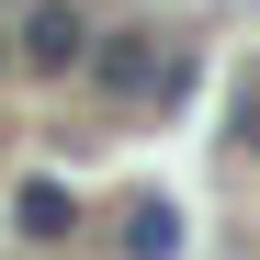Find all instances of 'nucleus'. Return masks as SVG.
<instances>
[{
	"mask_svg": "<svg viewBox=\"0 0 260 260\" xmlns=\"http://www.w3.org/2000/svg\"><path fill=\"white\" fill-rule=\"evenodd\" d=\"M91 34H102V12H91V0H23V12H12V79L68 91V79L91 68Z\"/></svg>",
	"mask_w": 260,
	"mask_h": 260,
	"instance_id": "1",
	"label": "nucleus"
},
{
	"mask_svg": "<svg viewBox=\"0 0 260 260\" xmlns=\"http://www.w3.org/2000/svg\"><path fill=\"white\" fill-rule=\"evenodd\" d=\"M158 46H170V23H102L91 34V68H79V91H91V113H147V79H158Z\"/></svg>",
	"mask_w": 260,
	"mask_h": 260,
	"instance_id": "2",
	"label": "nucleus"
},
{
	"mask_svg": "<svg viewBox=\"0 0 260 260\" xmlns=\"http://www.w3.org/2000/svg\"><path fill=\"white\" fill-rule=\"evenodd\" d=\"M79 226H91V204H79L68 181H12V238H34V249H68Z\"/></svg>",
	"mask_w": 260,
	"mask_h": 260,
	"instance_id": "3",
	"label": "nucleus"
},
{
	"mask_svg": "<svg viewBox=\"0 0 260 260\" xmlns=\"http://www.w3.org/2000/svg\"><path fill=\"white\" fill-rule=\"evenodd\" d=\"M113 260H181V204L136 192V204L113 215Z\"/></svg>",
	"mask_w": 260,
	"mask_h": 260,
	"instance_id": "4",
	"label": "nucleus"
},
{
	"mask_svg": "<svg viewBox=\"0 0 260 260\" xmlns=\"http://www.w3.org/2000/svg\"><path fill=\"white\" fill-rule=\"evenodd\" d=\"M204 91V34H170V46H158V79H147V113H181Z\"/></svg>",
	"mask_w": 260,
	"mask_h": 260,
	"instance_id": "5",
	"label": "nucleus"
},
{
	"mask_svg": "<svg viewBox=\"0 0 260 260\" xmlns=\"http://www.w3.org/2000/svg\"><path fill=\"white\" fill-rule=\"evenodd\" d=\"M226 136H238V147L260 158V79H249V91H238V113H226Z\"/></svg>",
	"mask_w": 260,
	"mask_h": 260,
	"instance_id": "6",
	"label": "nucleus"
},
{
	"mask_svg": "<svg viewBox=\"0 0 260 260\" xmlns=\"http://www.w3.org/2000/svg\"><path fill=\"white\" fill-rule=\"evenodd\" d=\"M0 79H12V12H0Z\"/></svg>",
	"mask_w": 260,
	"mask_h": 260,
	"instance_id": "7",
	"label": "nucleus"
},
{
	"mask_svg": "<svg viewBox=\"0 0 260 260\" xmlns=\"http://www.w3.org/2000/svg\"><path fill=\"white\" fill-rule=\"evenodd\" d=\"M0 12H23V0H0Z\"/></svg>",
	"mask_w": 260,
	"mask_h": 260,
	"instance_id": "8",
	"label": "nucleus"
}]
</instances>
